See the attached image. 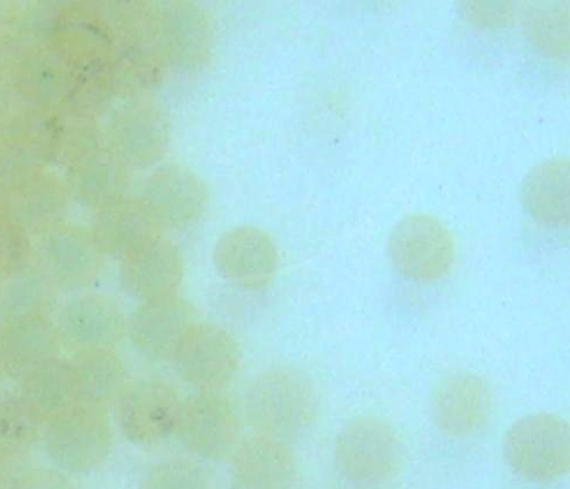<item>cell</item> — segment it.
I'll return each mask as SVG.
<instances>
[{
  "label": "cell",
  "instance_id": "30",
  "mask_svg": "<svg viewBox=\"0 0 570 489\" xmlns=\"http://www.w3.org/2000/svg\"><path fill=\"white\" fill-rule=\"evenodd\" d=\"M29 253L24 231L14 223H0V278L27 265Z\"/></svg>",
  "mask_w": 570,
  "mask_h": 489
},
{
  "label": "cell",
  "instance_id": "23",
  "mask_svg": "<svg viewBox=\"0 0 570 489\" xmlns=\"http://www.w3.org/2000/svg\"><path fill=\"white\" fill-rule=\"evenodd\" d=\"M3 327L6 369L23 376L37 365L58 356L61 339L49 315Z\"/></svg>",
  "mask_w": 570,
  "mask_h": 489
},
{
  "label": "cell",
  "instance_id": "34",
  "mask_svg": "<svg viewBox=\"0 0 570 489\" xmlns=\"http://www.w3.org/2000/svg\"><path fill=\"white\" fill-rule=\"evenodd\" d=\"M27 489H61V488H59L57 480L55 482V481H50L49 479H47V482H39L38 486L35 485L32 488H27Z\"/></svg>",
  "mask_w": 570,
  "mask_h": 489
},
{
  "label": "cell",
  "instance_id": "14",
  "mask_svg": "<svg viewBox=\"0 0 570 489\" xmlns=\"http://www.w3.org/2000/svg\"><path fill=\"white\" fill-rule=\"evenodd\" d=\"M492 407L490 387L482 378L471 374L445 379L432 400V413L439 430L453 439H464L482 430Z\"/></svg>",
  "mask_w": 570,
  "mask_h": 489
},
{
  "label": "cell",
  "instance_id": "22",
  "mask_svg": "<svg viewBox=\"0 0 570 489\" xmlns=\"http://www.w3.org/2000/svg\"><path fill=\"white\" fill-rule=\"evenodd\" d=\"M56 288L36 265H24L0 278V326L48 315Z\"/></svg>",
  "mask_w": 570,
  "mask_h": 489
},
{
  "label": "cell",
  "instance_id": "2",
  "mask_svg": "<svg viewBox=\"0 0 570 489\" xmlns=\"http://www.w3.org/2000/svg\"><path fill=\"white\" fill-rule=\"evenodd\" d=\"M507 464L521 478L551 482L570 468L569 424L551 413H535L509 428L502 444Z\"/></svg>",
  "mask_w": 570,
  "mask_h": 489
},
{
  "label": "cell",
  "instance_id": "19",
  "mask_svg": "<svg viewBox=\"0 0 570 489\" xmlns=\"http://www.w3.org/2000/svg\"><path fill=\"white\" fill-rule=\"evenodd\" d=\"M115 141L122 158L134 167H149L165 155L169 128L160 109L138 104L118 118Z\"/></svg>",
  "mask_w": 570,
  "mask_h": 489
},
{
  "label": "cell",
  "instance_id": "13",
  "mask_svg": "<svg viewBox=\"0 0 570 489\" xmlns=\"http://www.w3.org/2000/svg\"><path fill=\"white\" fill-rule=\"evenodd\" d=\"M198 323L194 305L177 295L144 302L128 324L135 348L148 360L171 361Z\"/></svg>",
  "mask_w": 570,
  "mask_h": 489
},
{
  "label": "cell",
  "instance_id": "29",
  "mask_svg": "<svg viewBox=\"0 0 570 489\" xmlns=\"http://www.w3.org/2000/svg\"><path fill=\"white\" fill-rule=\"evenodd\" d=\"M141 489H209V479L196 463L168 461L148 472Z\"/></svg>",
  "mask_w": 570,
  "mask_h": 489
},
{
  "label": "cell",
  "instance_id": "18",
  "mask_svg": "<svg viewBox=\"0 0 570 489\" xmlns=\"http://www.w3.org/2000/svg\"><path fill=\"white\" fill-rule=\"evenodd\" d=\"M232 482L235 489H296V462L283 442L257 436L233 454Z\"/></svg>",
  "mask_w": 570,
  "mask_h": 489
},
{
  "label": "cell",
  "instance_id": "8",
  "mask_svg": "<svg viewBox=\"0 0 570 489\" xmlns=\"http://www.w3.org/2000/svg\"><path fill=\"white\" fill-rule=\"evenodd\" d=\"M176 434L191 452L207 460H220L237 443L238 414L222 391H198L184 401Z\"/></svg>",
  "mask_w": 570,
  "mask_h": 489
},
{
  "label": "cell",
  "instance_id": "15",
  "mask_svg": "<svg viewBox=\"0 0 570 489\" xmlns=\"http://www.w3.org/2000/svg\"><path fill=\"white\" fill-rule=\"evenodd\" d=\"M159 16V41L169 62L185 70L200 69L213 53L214 28L204 10L173 2Z\"/></svg>",
  "mask_w": 570,
  "mask_h": 489
},
{
  "label": "cell",
  "instance_id": "10",
  "mask_svg": "<svg viewBox=\"0 0 570 489\" xmlns=\"http://www.w3.org/2000/svg\"><path fill=\"white\" fill-rule=\"evenodd\" d=\"M56 325L61 342L76 353L112 349L125 339L128 330L121 307L111 297L98 293L69 299Z\"/></svg>",
  "mask_w": 570,
  "mask_h": 489
},
{
  "label": "cell",
  "instance_id": "26",
  "mask_svg": "<svg viewBox=\"0 0 570 489\" xmlns=\"http://www.w3.org/2000/svg\"><path fill=\"white\" fill-rule=\"evenodd\" d=\"M42 420L21 397L0 400V456L29 449L38 439Z\"/></svg>",
  "mask_w": 570,
  "mask_h": 489
},
{
  "label": "cell",
  "instance_id": "33",
  "mask_svg": "<svg viewBox=\"0 0 570 489\" xmlns=\"http://www.w3.org/2000/svg\"><path fill=\"white\" fill-rule=\"evenodd\" d=\"M6 369V351H4V339L3 327L0 326V370Z\"/></svg>",
  "mask_w": 570,
  "mask_h": 489
},
{
  "label": "cell",
  "instance_id": "27",
  "mask_svg": "<svg viewBox=\"0 0 570 489\" xmlns=\"http://www.w3.org/2000/svg\"><path fill=\"white\" fill-rule=\"evenodd\" d=\"M63 212L61 192L48 186L26 189L11 201V216L23 231L49 228L61 219Z\"/></svg>",
  "mask_w": 570,
  "mask_h": 489
},
{
  "label": "cell",
  "instance_id": "5",
  "mask_svg": "<svg viewBox=\"0 0 570 489\" xmlns=\"http://www.w3.org/2000/svg\"><path fill=\"white\" fill-rule=\"evenodd\" d=\"M45 439L58 464L86 471L102 462L110 451V420L105 408L77 404L48 420Z\"/></svg>",
  "mask_w": 570,
  "mask_h": 489
},
{
  "label": "cell",
  "instance_id": "3",
  "mask_svg": "<svg viewBox=\"0 0 570 489\" xmlns=\"http://www.w3.org/2000/svg\"><path fill=\"white\" fill-rule=\"evenodd\" d=\"M335 458L347 480L380 485L393 479L401 469L402 447L387 422L376 417H360L340 432Z\"/></svg>",
  "mask_w": 570,
  "mask_h": 489
},
{
  "label": "cell",
  "instance_id": "11",
  "mask_svg": "<svg viewBox=\"0 0 570 489\" xmlns=\"http://www.w3.org/2000/svg\"><path fill=\"white\" fill-rule=\"evenodd\" d=\"M214 260L224 280L247 291L272 284L279 267V253L272 236L252 226L225 233L216 244Z\"/></svg>",
  "mask_w": 570,
  "mask_h": 489
},
{
  "label": "cell",
  "instance_id": "21",
  "mask_svg": "<svg viewBox=\"0 0 570 489\" xmlns=\"http://www.w3.org/2000/svg\"><path fill=\"white\" fill-rule=\"evenodd\" d=\"M21 399L42 419H51L79 404L72 364L53 358L22 376Z\"/></svg>",
  "mask_w": 570,
  "mask_h": 489
},
{
  "label": "cell",
  "instance_id": "25",
  "mask_svg": "<svg viewBox=\"0 0 570 489\" xmlns=\"http://www.w3.org/2000/svg\"><path fill=\"white\" fill-rule=\"evenodd\" d=\"M128 187L129 174L126 167L112 160L88 168L73 182L78 201L100 209L124 198Z\"/></svg>",
  "mask_w": 570,
  "mask_h": 489
},
{
  "label": "cell",
  "instance_id": "4",
  "mask_svg": "<svg viewBox=\"0 0 570 489\" xmlns=\"http://www.w3.org/2000/svg\"><path fill=\"white\" fill-rule=\"evenodd\" d=\"M389 255L406 278L435 282L444 277L455 262V239L436 218L413 214L390 234Z\"/></svg>",
  "mask_w": 570,
  "mask_h": 489
},
{
  "label": "cell",
  "instance_id": "24",
  "mask_svg": "<svg viewBox=\"0 0 570 489\" xmlns=\"http://www.w3.org/2000/svg\"><path fill=\"white\" fill-rule=\"evenodd\" d=\"M70 362L79 404L105 408L127 385L125 363L112 349L77 352Z\"/></svg>",
  "mask_w": 570,
  "mask_h": 489
},
{
  "label": "cell",
  "instance_id": "9",
  "mask_svg": "<svg viewBox=\"0 0 570 489\" xmlns=\"http://www.w3.org/2000/svg\"><path fill=\"white\" fill-rule=\"evenodd\" d=\"M140 199L161 228L186 231L204 218L208 190L189 168L168 165L148 176Z\"/></svg>",
  "mask_w": 570,
  "mask_h": 489
},
{
  "label": "cell",
  "instance_id": "7",
  "mask_svg": "<svg viewBox=\"0 0 570 489\" xmlns=\"http://www.w3.org/2000/svg\"><path fill=\"white\" fill-rule=\"evenodd\" d=\"M171 361L178 376L198 391H222L235 378L242 351L226 329L196 323Z\"/></svg>",
  "mask_w": 570,
  "mask_h": 489
},
{
  "label": "cell",
  "instance_id": "31",
  "mask_svg": "<svg viewBox=\"0 0 570 489\" xmlns=\"http://www.w3.org/2000/svg\"><path fill=\"white\" fill-rule=\"evenodd\" d=\"M464 9L469 19L483 23H502L512 17L509 3H466Z\"/></svg>",
  "mask_w": 570,
  "mask_h": 489
},
{
  "label": "cell",
  "instance_id": "12",
  "mask_svg": "<svg viewBox=\"0 0 570 489\" xmlns=\"http://www.w3.org/2000/svg\"><path fill=\"white\" fill-rule=\"evenodd\" d=\"M38 267L56 290L78 291L100 276L102 253L94 236L75 227L55 228L39 244Z\"/></svg>",
  "mask_w": 570,
  "mask_h": 489
},
{
  "label": "cell",
  "instance_id": "32",
  "mask_svg": "<svg viewBox=\"0 0 570 489\" xmlns=\"http://www.w3.org/2000/svg\"><path fill=\"white\" fill-rule=\"evenodd\" d=\"M11 216V198L3 189H0V223L8 222Z\"/></svg>",
  "mask_w": 570,
  "mask_h": 489
},
{
  "label": "cell",
  "instance_id": "1",
  "mask_svg": "<svg viewBox=\"0 0 570 489\" xmlns=\"http://www.w3.org/2000/svg\"><path fill=\"white\" fill-rule=\"evenodd\" d=\"M318 394L302 372L276 369L257 376L246 392V413L261 437L288 443L302 438L314 424Z\"/></svg>",
  "mask_w": 570,
  "mask_h": 489
},
{
  "label": "cell",
  "instance_id": "6",
  "mask_svg": "<svg viewBox=\"0 0 570 489\" xmlns=\"http://www.w3.org/2000/svg\"><path fill=\"white\" fill-rule=\"evenodd\" d=\"M183 403L177 391L165 381H136L117 397L119 427L134 444H160L176 433Z\"/></svg>",
  "mask_w": 570,
  "mask_h": 489
},
{
  "label": "cell",
  "instance_id": "28",
  "mask_svg": "<svg viewBox=\"0 0 570 489\" xmlns=\"http://www.w3.org/2000/svg\"><path fill=\"white\" fill-rule=\"evenodd\" d=\"M567 3H538L525 10L524 19L529 35L548 51L566 53L568 48V7Z\"/></svg>",
  "mask_w": 570,
  "mask_h": 489
},
{
  "label": "cell",
  "instance_id": "17",
  "mask_svg": "<svg viewBox=\"0 0 570 489\" xmlns=\"http://www.w3.org/2000/svg\"><path fill=\"white\" fill-rule=\"evenodd\" d=\"M184 273L181 254L160 237L124 261L121 284L128 294L147 302L176 295Z\"/></svg>",
  "mask_w": 570,
  "mask_h": 489
},
{
  "label": "cell",
  "instance_id": "16",
  "mask_svg": "<svg viewBox=\"0 0 570 489\" xmlns=\"http://www.w3.org/2000/svg\"><path fill=\"white\" fill-rule=\"evenodd\" d=\"M160 231L140 198L124 197L100 209L92 236L102 255L125 261L160 238Z\"/></svg>",
  "mask_w": 570,
  "mask_h": 489
},
{
  "label": "cell",
  "instance_id": "20",
  "mask_svg": "<svg viewBox=\"0 0 570 489\" xmlns=\"http://www.w3.org/2000/svg\"><path fill=\"white\" fill-rule=\"evenodd\" d=\"M521 197L539 223L551 227L569 224V163L553 159L535 166L524 178Z\"/></svg>",
  "mask_w": 570,
  "mask_h": 489
}]
</instances>
